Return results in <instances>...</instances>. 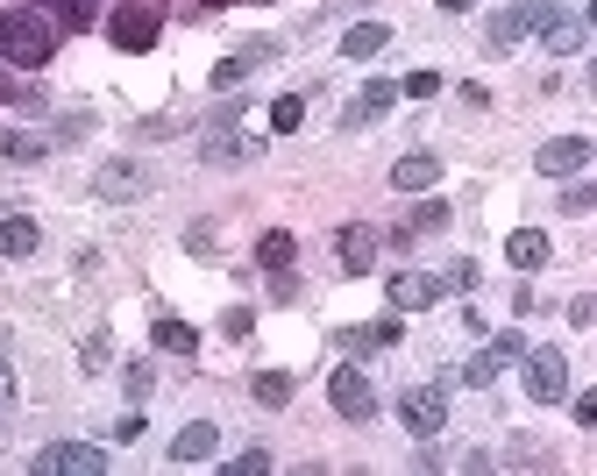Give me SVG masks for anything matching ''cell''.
Instances as JSON below:
<instances>
[{
	"mask_svg": "<svg viewBox=\"0 0 597 476\" xmlns=\"http://www.w3.org/2000/svg\"><path fill=\"white\" fill-rule=\"evenodd\" d=\"M57 50V29L43 22L36 8H0V65H22V71H43Z\"/></svg>",
	"mask_w": 597,
	"mask_h": 476,
	"instance_id": "cell-1",
	"label": "cell"
},
{
	"mask_svg": "<svg viewBox=\"0 0 597 476\" xmlns=\"http://www.w3.org/2000/svg\"><path fill=\"white\" fill-rule=\"evenodd\" d=\"M36 476H108L114 463H108V449L100 441H50V449L29 463Z\"/></svg>",
	"mask_w": 597,
	"mask_h": 476,
	"instance_id": "cell-2",
	"label": "cell"
},
{
	"mask_svg": "<svg viewBox=\"0 0 597 476\" xmlns=\"http://www.w3.org/2000/svg\"><path fill=\"white\" fill-rule=\"evenodd\" d=\"M108 36H114V50H149V43L164 36V8L157 0H122V8L108 14Z\"/></svg>",
	"mask_w": 597,
	"mask_h": 476,
	"instance_id": "cell-3",
	"label": "cell"
},
{
	"mask_svg": "<svg viewBox=\"0 0 597 476\" xmlns=\"http://www.w3.org/2000/svg\"><path fill=\"white\" fill-rule=\"evenodd\" d=\"M519 363H527V398H533V406H562V392H570V355H562V349H533V341H527Z\"/></svg>",
	"mask_w": 597,
	"mask_h": 476,
	"instance_id": "cell-4",
	"label": "cell"
},
{
	"mask_svg": "<svg viewBox=\"0 0 597 476\" xmlns=\"http://www.w3.org/2000/svg\"><path fill=\"white\" fill-rule=\"evenodd\" d=\"M448 277H427V271H392V285H384V306L392 314H427V306H441L448 299Z\"/></svg>",
	"mask_w": 597,
	"mask_h": 476,
	"instance_id": "cell-5",
	"label": "cell"
},
{
	"mask_svg": "<svg viewBox=\"0 0 597 476\" xmlns=\"http://www.w3.org/2000/svg\"><path fill=\"white\" fill-rule=\"evenodd\" d=\"M519 355H527V335H519V327H498V335H491L484 349H476L470 363H462V384H491L498 370H512Z\"/></svg>",
	"mask_w": 597,
	"mask_h": 476,
	"instance_id": "cell-6",
	"label": "cell"
},
{
	"mask_svg": "<svg viewBox=\"0 0 597 476\" xmlns=\"http://www.w3.org/2000/svg\"><path fill=\"white\" fill-rule=\"evenodd\" d=\"M271 57H285V36H249L243 50H228L214 65V93H235V86H243L257 65H271Z\"/></svg>",
	"mask_w": 597,
	"mask_h": 476,
	"instance_id": "cell-7",
	"label": "cell"
},
{
	"mask_svg": "<svg viewBox=\"0 0 597 476\" xmlns=\"http://www.w3.org/2000/svg\"><path fill=\"white\" fill-rule=\"evenodd\" d=\"M378 257H384V235L363 228V220L335 235V271H341V277H370V271H378Z\"/></svg>",
	"mask_w": 597,
	"mask_h": 476,
	"instance_id": "cell-8",
	"label": "cell"
},
{
	"mask_svg": "<svg viewBox=\"0 0 597 476\" xmlns=\"http://www.w3.org/2000/svg\"><path fill=\"white\" fill-rule=\"evenodd\" d=\"M398 420H406L420 441H435L448 427V384H420V392H406V398H398Z\"/></svg>",
	"mask_w": 597,
	"mask_h": 476,
	"instance_id": "cell-9",
	"label": "cell"
},
{
	"mask_svg": "<svg viewBox=\"0 0 597 476\" xmlns=\"http://www.w3.org/2000/svg\"><path fill=\"white\" fill-rule=\"evenodd\" d=\"M327 406H335L341 420H356V427H363L370 412H378V392L363 384V370H349V363H341L335 377H327Z\"/></svg>",
	"mask_w": 597,
	"mask_h": 476,
	"instance_id": "cell-10",
	"label": "cell"
},
{
	"mask_svg": "<svg viewBox=\"0 0 597 476\" xmlns=\"http://www.w3.org/2000/svg\"><path fill=\"white\" fill-rule=\"evenodd\" d=\"M533 171H541V178H584V171H590V143H584V136L541 143V150H533Z\"/></svg>",
	"mask_w": 597,
	"mask_h": 476,
	"instance_id": "cell-11",
	"label": "cell"
},
{
	"mask_svg": "<svg viewBox=\"0 0 597 476\" xmlns=\"http://www.w3.org/2000/svg\"><path fill=\"white\" fill-rule=\"evenodd\" d=\"M398 320H406V314H392V320H363V327H341V341H335V349H341V355H378V349H406V341H398Z\"/></svg>",
	"mask_w": 597,
	"mask_h": 476,
	"instance_id": "cell-12",
	"label": "cell"
},
{
	"mask_svg": "<svg viewBox=\"0 0 597 476\" xmlns=\"http://www.w3.org/2000/svg\"><path fill=\"white\" fill-rule=\"evenodd\" d=\"M541 36H548V57H584L590 50V14L584 8H562Z\"/></svg>",
	"mask_w": 597,
	"mask_h": 476,
	"instance_id": "cell-13",
	"label": "cell"
},
{
	"mask_svg": "<svg viewBox=\"0 0 597 476\" xmlns=\"http://www.w3.org/2000/svg\"><path fill=\"white\" fill-rule=\"evenodd\" d=\"M392 50V22H356L349 36H341V65H370V57Z\"/></svg>",
	"mask_w": 597,
	"mask_h": 476,
	"instance_id": "cell-14",
	"label": "cell"
},
{
	"mask_svg": "<svg viewBox=\"0 0 597 476\" xmlns=\"http://www.w3.org/2000/svg\"><path fill=\"white\" fill-rule=\"evenodd\" d=\"M435 185H441V157L413 150V157L392 163V192H435Z\"/></svg>",
	"mask_w": 597,
	"mask_h": 476,
	"instance_id": "cell-15",
	"label": "cell"
},
{
	"mask_svg": "<svg viewBox=\"0 0 597 476\" xmlns=\"http://www.w3.org/2000/svg\"><path fill=\"white\" fill-rule=\"evenodd\" d=\"M548 257H555V242H548L541 228H512L505 235V263H512V271H541Z\"/></svg>",
	"mask_w": 597,
	"mask_h": 476,
	"instance_id": "cell-16",
	"label": "cell"
},
{
	"mask_svg": "<svg viewBox=\"0 0 597 476\" xmlns=\"http://www.w3.org/2000/svg\"><path fill=\"white\" fill-rule=\"evenodd\" d=\"M200 157H206V163H257L263 143H257V136H235V128H214V136L200 143Z\"/></svg>",
	"mask_w": 597,
	"mask_h": 476,
	"instance_id": "cell-17",
	"label": "cell"
},
{
	"mask_svg": "<svg viewBox=\"0 0 597 476\" xmlns=\"http://www.w3.org/2000/svg\"><path fill=\"white\" fill-rule=\"evenodd\" d=\"M214 449H221V427H214V420H192L185 434L171 441V463H206Z\"/></svg>",
	"mask_w": 597,
	"mask_h": 476,
	"instance_id": "cell-18",
	"label": "cell"
},
{
	"mask_svg": "<svg viewBox=\"0 0 597 476\" xmlns=\"http://www.w3.org/2000/svg\"><path fill=\"white\" fill-rule=\"evenodd\" d=\"M93 192H100V200H143V171H136V163H100Z\"/></svg>",
	"mask_w": 597,
	"mask_h": 476,
	"instance_id": "cell-19",
	"label": "cell"
},
{
	"mask_svg": "<svg viewBox=\"0 0 597 476\" xmlns=\"http://www.w3.org/2000/svg\"><path fill=\"white\" fill-rule=\"evenodd\" d=\"M36 242H43V228L29 214H0V257H36Z\"/></svg>",
	"mask_w": 597,
	"mask_h": 476,
	"instance_id": "cell-20",
	"label": "cell"
},
{
	"mask_svg": "<svg viewBox=\"0 0 597 476\" xmlns=\"http://www.w3.org/2000/svg\"><path fill=\"white\" fill-rule=\"evenodd\" d=\"M149 341H157L164 355H192V349H200V335H192L185 320H171V314H164L157 327H149Z\"/></svg>",
	"mask_w": 597,
	"mask_h": 476,
	"instance_id": "cell-21",
	"label": "cell"
},
{
	"mask_svg": "<svg viewBox=\"0 0 597 476\" xmlns=\"http://www.w3.org/2000/svg\"><path fill=\"white\" fill-rule=\"evenodd\" d=\"M533 29H527V8H505L498 22H491V50H519Z\"/></svg>",
	"mask_w": 597,
	"mask_h": 476,
	"instance_id": "cell-22",
	"label": "cell"
},
{
	"mask_svg": "<svg viewBox=\"0 0 597 476\" xmlns=\"http://www.w3.org/2000/svg\"><path fill=\"white\" fill-rule=\"evenodd\" d=\"M249 398H257V406H292V377L285 370H257V377H249Z\"/></svg>",
	"mask_w": 597,
	"mask_h": 476,
	"instance_id": "cell-23",
	"label": "cell"
},
{
	"mask_svg": "<svg viewBox=\"0 0 597 476\" xmlns=\"http://www.w3.org/2000/svg\"><path fill=\"white\" fill-rule=\"evenodd\" d=\"M292 257H298V242H292L285 228H271V235L257 242V263H263V271H292Z\"/></svg>",
	"mask_w": 597,
	"mask_h": 476,
	"instance_id": "cell-24",
	"label": "cell"
},
{
	"mask_svg": "<svg viewBox=\"0 0 597 476\" xmlns=\"http://www.w3.org/2000/svg\"><path fill=\"white\" fill-rule=\"evenodd\" d=\"M356 100H363V114L378 122V114H392V107H398V79H370V86H363Z\"/></svg>",
	"mask_w": 597,
	"mask_h": 476,
	"instance_id": "cell-25",
	"label": "cell"
},
{
	"mask_svg": "<svg viewBox=\"0 0 597 476\" xmlns=\"http://www.w3.org/2000/svg\"><path fill=\"white\" fill-rule=\"evenodd\" d=\"M298 122H306V100H298V93H278L271 100V136H292Z\"/></svg>",
	"mask_w": 597,
	"mask_h": 476,
	"instance_id": "cell-26",
	"label": "cell"
},
{
	"mask_svg": "<svg viewBox=\"0 0 597 476\" xmlns=\"http://www.w3.org/2000/svg\"><path fill=\"white\" fill-rule=\"evenodd\" d=\"M427 228H448V200H435V192L420 200V214H413V228H406V235H427Z\"/></svg>",
	"mask_w": 597,
	"mask_h": 476,
	"instance_id": "cell-27",
	"label": "cell"
},
{
	"mask_svg": "<svg viewBox=\"0 0 597 476\" xmlns=\"http://www.w3.org/2000/svg\"><path fill=\"white\" fill-rule=\"evenodd\" d=\"M108 349H114V341H108V335H86V355H79V363H86V377H100V370H108V363H114V355H108Z\"/></svg>",
	"mask_w": 597,
	"mask_h": 476,
	"instance_id": "cell-28",
	"label": "cell"
},
{
	"mask_svg": "<svg viewBox=\"0 0 597 476\" xmlns=\"http://www.w3.org/2000/svg\"><path fill=\"white\" fill-rule=\"evenodd\" d=\"M221 469H228V476H263V469H271V449H243L235 463H221Z\"/></svg>",
	"mask_w": 597,
	"mask_h": 476,
	"instance_id": "cell-29",
	"label": "cell"
},
{
	"mask_svg": "<svg viewBox=\"0 0 597 476\" xmlns=\"http://www.w3.org/2000/svg\"><path fill=\"white\" fill-rule=\"evenodd\" d=\"M406 100H435L441 93V71H406V86H398Z\"/></svg>",
	"mask_w": 597,
	"mask_h": 476,
	"instance_id": "cell-30",
	"label": "cell"
},
{
	"mask_svg": "<svg viewBox=\"0 0 597 476\" xmlns=\"http://www.w3.org/2000/svg\"><path fill=\"white\" fill-rule=\"evenodd\" d=\"M249 327H257L249 306H228V314H221V335H228V341H249Z\"/></svg>",
	"mask_w": 597,
	"mask_h": 476,
	"instance_id": "cell-31",
	"label": "cell"
},
{
	"mask_svg": "<svg viewBox=\"0 0 597 476\" xmlns=\"http://www.w3.org/2000/svg\"><path fill=\"white\" fill-rule=\"evenodd\" d=\"M122 392H128V406H143V398H149V363H128Z\"/></svg>",
	"mask_w": 597,
	"mask_h": 476,
	"instance_id": "cell-32",
	"label": "cell"
},
{
	"mask_svg": "<svg viewBox=\"0 0 597 476\" xmlns=\"http://www.w3.org/2000/svg\"><path fill=\"white\" fill-rule=\"evenodd\" d=\"M185 242H192V257H214V220H192Z\"/></svg>",
	"mask_w": 597,
	"mask_h": 476,
	"instance_id": "cell-33",
	"label": "cell"
},
{
	"mask_svg": "<svg viewBox=\"0 0 597 476\" xmlns=\"http://www.w3.org/2000/svg\"><path fill=\"white\" fill-rule=\"evenodd\" d=\"M0 150H8V157H43V143L36 136H0Z\"/></svg>",
	"mask_w": 597,
	"mask_h": 476,
	"instance_id": "cell-34",
	"label": "cell"
},
{
	"mask_svg": "<svg viewBox=\"0 0 597 476\" xmlns=\"http://www.w3.org/2000/svg\"><path fill=\"white\" fill-rule=\"evenodd\" d=\"M590 200H597L590 185H570V192H562V206H570V214H590Z\"/></svg>",
	"mask_w": 597,
	"mask_h": 476,
	"instance_id": "cell-35",
	"label": "cell"
},
{
	"mask_svg": "<svg viewBox=\"0 0 597 476\" xmlns=\"http://www.w3.org/2000/svg\"><path fill=\"white\" fill-rule=\"evenodd\" d=\"M14 398V370H8V355H0V406Z\"/></svg>",
	"mask_w": 597,
	"mask_h": 476,
	"instance_id": "cell-36",
	"label": "cell"
},
{
	"mask_svg": "<svg viewBox=\"0 0 597 476\" xmlns=\"http://www.w3.org/2000/svg\"><path fill=\"white\" fill-rule=\"evenodd\" d=\"M349 8H363V0H327V14H349ZM327 14H320V22H327Z\"/></svg>",
	"mask_w": 597,
	"mask_h": 476,
	"instance_id": "cell-37",
	"label": "cell"
},
{
	"mask_svg": "<svg viewBox=\"0 0 597 476\" xmlns=\"http://www.w3.org/2000/svg\"><path fill=\"white\" fill-rule=\"evenodd\" d=\"M435 8H441V14H470V0H435Z\"/></svg>",
	"mask_w": 597,
	"mask_h": 476,
	"instance_id": "cell-38",
	"label": "cell"
},
{
	"mask_svg": "<svg viewBox=\"0 0 597 476\" xmlns=\"http://www.w3.org/2000/svg\"><path fill=\"white\" fill-rule=\"evenodd\" d=\"M192 8H200V14H214V8H235V0H192Z\"/></svg>",
	"mask_w": 597,
	"mask_h": 476,
	"instance_id": "cell-39",
	"label": "cell"
},
{
	"mask_svg": "<svg viewBox=\"0 0 597 476\" xmlns=\"http://www.w3.org/2000/svg\"><path fill=\"white\" fill-rule=\"evenodd\" d=\"M0 100H14V86H8V71H0Z\"/></svg>",
	"mask_w": 597,
	"mask_h": 476,
	"instance_id": "cell-40",
	"label": "cell"
}]
</instances>
